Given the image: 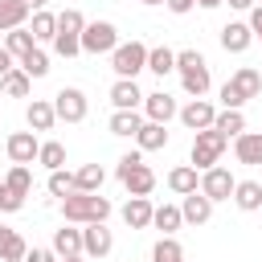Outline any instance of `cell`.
<instances>
[{
	"label": "cell",
	"mask_w": 262,
	"mask_h": 262,
	"mask_svg": "<svg viewBox=\"0 0 262 262\" xmlns=\"http://www.w3.org/2000/svg\"><path fill=\"white\" fill-rule=\"evenodd\" d=\"M29 29H33V37H37V45H45V41L53 45V37H57V16H53V12H45V8H37Z\"/></svg>",
	"instance_id": "4dcf8cb0"
},
{
	"label": "cell",
	"mask_w": 262,
	"mask_h": 262,
	"mask_svg": "<svg viewBox=\"0 0 262 262\" xmlns=\"http://www.w3.org/2000/svg\"><path fill=\"white\" fill-rule=\"evenodd\" d=\"M29 4L25 0H0V33H8V29H20L25 20H29Z\"/></svg>",
	"instance_id": "83f0119b"
},
{
	"label": "cell",
	"mask_w": 262,
	"mask_h": 262,
	"mask_svg": "<svg viewBox=\"0 0 262 262\" xmlns=\"http://www.w3.org/2000/svg\"><path fill=\"white\" fill-rule=\"evenodd\" d=\"M143 123H147V115H143V111H115L106 127H111V135H123V139H135Z\"/></svg>",
	"instance_id": "d6986e66"
},
{
	"label": "cell",
	"mask_w": 262,
	"mask_h": 262,
	"mask_svg": "<svg viewBox=\"0 0 262 262\" xmlns=\"http://www.w3.org/2000/svg\"><path fill=\"white\" fill-rule=\"evenodd\" d=\"M201 8H217V4H225V0H196Z\"/></svg>",
	"instance_id": "681fc988"
},
{
	"label": "cell",
	"mask_w": 262,
	"mask_h": 262,
	"mask_svg": "<svg viewBox=\"0 0 262 262\" xmlns=\"http://www.w3.org/2000/svg\"><path fill=\"white\" fill-rule=\"evenodd\" d=\"M151 225H156L160 233H176V229L184 225V213H180V205H156V217H151Z\"/></svg>",
	"instance_id": "836d02e7"
},
{
	"label": "cell",
	"mask_w": 262,
	"mask_h": 262,
	"mask_svg": "<svg viewBox=\"0 0 262 262\" xmlns=\"http://www.w3.org/2000/svg\"><path fill=\"white\" fill-rule=\"evenodd\" d=\"M258 4H262V0H258Z\"/></svg>",
	"instance_id": "f5cc1de1"
},
{
	"label": "cell",
	"mask_w": 262,
	"mask_h": 262,
	"mask_svg": "<svg viewBox=\"0 0 262 262\" xmlns=\"http://www.w3.org/2000/svg\"><path fill=\"white\" fill-rule=\"evenodd\" d=\"M111 70L119 78H139L147 70V45L143 41H119L111 53Z\"/></svg>",
	"instance_id": "8992f818"
},
{
	"label": "cell",
	"mask_w": 262,
	"mask_h": 262,
	"mask_svg": "<svg viewBox=\"0 0 262 262\" xmlns=\"http://www.w3.org/2000/svg\"><path fill=\"white\" fill-rule=\"evenodd\" d=\"M25 4H29V8H33V12H37V8H45V4H49V0H25Z\"/></svg>",
	"instance_id": "7dc6e473"
},
{
	"label": "cell",
	"mask_w": 262,
	"mask_h": 262,
	"mask_svg": "<svg viewBox=\"0 0 262 262\" xmlns=\"http://www.w3.org/2000/svg\"><path fill=\"white\" fill-rule=\"evenodd\" d=\"M20 205H25V196H20V192H12V188L4 184V188H0V213H16Z\"/></svg>",
	"instance_id": "ab89813d"
},
{
	"label": "cell",
	"mask_w": 262,
	"mask_h": 262,
	"mask_svg": "<svg viewBox=\"0 0 262 262\" xmlns=\"http://www.w3.org/2000/svg\"><path fill=\"white\" fill-rule=\"evenodd\" d=\"M164 4H168L176 16H184V12H192V8H196V0H164Z\"/></svg>",
	"instance_id": "ee69618b"
},
{
	"label": "cell",
	"mask_w": 262,
	"mask_h": 262,
	"mask_svg": "<svg viewBox=\"0 0 262 262\" xmlns=\"http://www.w3.org/2000/svg\"><path fill=\"white\" fill-rule=\"evenodd\" d=\"M0 188H4V180H0Z\"/></svg>",
	"instance_id": "816d5d0a"
},
{
	"label": "cell",
	"mask_w": 262,
	"mask_h": 262,
	"mask_svg": "<svg viewBox=\"0 0 262 262\" xmlns=\"http://www.w3.org/2000/svg\"><path fill=\"white\" fill-rule=\"evenodd\" d=\"M53 111H57V119H66V123H82L86 111H90V98H86L78 86H61V90L53 94Z\"/></svg>",
	"instance_id": "9c48e42d"
},
{
	"label": "cell",
	"mask_w": 262,
	"mask_h": 262,
	"mask_svg": "<svg viewBox=\"0 0 262 262\" xmlns=\"http://www.w3.org/2000/svg\"><path fill=\"white\" fill-rule=\"evenodd\" d=\"M115 176H119V184H123L131 196H151V188H156V172L143 164V151H139V147L119 160Z\"/></svg>",
	"instance_id": "3957f363"
},
{
	"label": "cell",
	"mask_w": 262,
	"mask_h": 262,
	"mask_svg": "<svg viewBox=\"0 0 262 262\" xmlns=\"http://www.w3.org/2000/svg\"><path fill=\"white\" fill-rule=\"evenodd\" d=\"M37 164H41V168H49V172L66 168V147H61L57 139H45V143H41V151H37Z\"/></svg>",
	"instance_id": "8d00e7d4"
},
{
	"label": "cell",
	"mask_w": 262,
	"mask_h": 262,
	"mask_svg": "<svg viewBox=\"0 0 262 262\" xmlns=\"http://www.w3.org/2000/svg\"><path fill=\"white\" fill-rule=\"evenodd\" d=\"M78 188V180H74V172H66V168H57V172H49V192L53 196H70Z\"/></svg>",
	"instance_id": "f35d334b"
},
{
	"label": "cell",
	"mask_w": 262,
	"mask_h": 262,
	"mask_svg": "<svg viewBox=\"0 0 262 262\" xmlns=\"http://www.w3.org/2000/svg\"><path fill=\"white\" fill-rule=\"evenodd\" d=\"M139 4H164V0H139Z\"/></svg>",
	"instance_id": "f907efd6"
},
{
	"label": "cell",
	"mask_w": 262,
	"mask_h": 262,
	"mask_svg": "<svg viewBox=\"0 0 262 262\" xmlns=\"http://www.w3.org/2000/svg\"><path fill=\"white\" fill-rule=\"evenodd\" d=\"M213 127H217L225 139H237V135L246 131V115H242V111H229V106H221V111H217V119H213Z\"/></svg>",
	"instance_id": "f546056e"
},
{
	"label": "cell",
	"mask_w": 262,
	"mask_h": 262,
	"mask_svg": "<svg viewBox=\"0 0 262 262\" xmlns=\"http://www.w3.org/2000/svg\"><path fill=\"white\" fill-rule=\"evenodd\" d=\"M250 29H254V41H262V4L250 8Z\"/></svg>",
	"instance_id": "7bdbcfd3"
},
{
	"label": "cell",
	"mask_w": 262,
	"mask_h": 262,
	"mask_svg": "<svg viewBox=\"0 0 262 262\" xmlns=\"http://www.w3.org/2000/svg\"><path fill=\"white\" fill-rule=\"evenodd\" d=\"M233 156H237V164H262V131H242L237 139H233Z\"/></svg>",
	"instance_id": "ac0fdd59"
},
{
	"label": "cell",
	"mask_w": 262,
	"mask_h": 262,
	"mask_svg": "<svg viewBox=\"0 0 262 262\" xmlns=\"http://www.w3.org/2000/svg\"><path fill=\"white\" fill-rule=\"evenodd\" d=\"M25 254H29V242H25L16 229L0 225V258H4V262H25Z\"/></svg>",
	"instance_id": "d4e9b609"
},
{
	"label": "cell",
	"mask_w": 262,
	"mask_h": 262,
	"mask_svg": "<svg viewBox=\"0 0 262 262\" xmlns=\"http://www.w3.org/2000/svg\"><path fill=\"white\" fill-rule=\"evenodd\" d=\"M0 90L8 94V98H29V90H33V78L16 66V70H8L4 78H0Z\"/></svg>",
	"instance_id": "f1b7e54d"
},
{
	"label": "cell",
	"mask_w": 262,
	"mask_h": 262,
	"mask_svg": "<svg viewBox=\"0 0 262 262\" xmlns=\"http://www.w3.org/2000/svg\"><path fill=\"white\" fill-rule=\"evenodd\" d=\"M25 262H57V254H53V246H33L25 254Z\"/></svg>",
	"instance_id": "b9f144b4"
},
{
	"label": "cell",
	"mask_w": 262,
	"mask_h": 262,
	"mask_svg": "<svg viewBox=\"0 0 262 262\" xmlns=\"http://www.w3.org/2000/svg\"><path fill=\"white\" fill-rule=\"evenodd\" d=\"M225 135L217 131V127H205V131H192V151H188V164L196 168V172H205V168H213L217 160H221V151H225Z\"/></svg>",
	"instance_id": "5b68a950"
},
{
	"label": "cell",
	"mask_w": 262,
	"mask_h": 262,
	"mask_svg": "<svg viewBox=\"0 0 262 262\" xmlns=\"http://www.w3.org/2000/svg\"><path fill=\"white\" fill-rule=\"evenodd\" d=\"M151 262H184V246L176 242V233H164L151 246Z\"/></svg>",
	"instance_id": "e575fe53"
},
{
	"label": "cell",
	"mask_w": 262,
	"mask_h": 262,
	"mask_svg": "<svg viewBox=\"0 0 262 262\" xmlns=\"http://www.w3.org/2000/svg\"><path fill=\"white\" fill-rule=\"evenodd\" d=\"M111 250H115V233L106 229V221L82 225V254H86V258H106Z\"/></svg>",
	"instance_id": "30bf717a"
},
{
	"label": "cell",
	"mask_w": 262,
	"mask_h": 262,
	"mask_svg": "<svg viewBox=\"0 0 262 262\" xmlns=\"http://www.w3.org/2000/svg\"><path fill=\"white\" fill-rule=\"evenodd\" d=\"M229 86L250 102V98H258L262 94V74L254 70V66H242V70H233V78H229Z\"/></svg>",
	"instance_id": "7402d4cb"
},
{
	"label": "cell",
	"mask_w": 262,
	"mask_h": 262,
	"mask_svg": "<svg viewBox=\"0 0 262 262\" xmlns=\"http://www.w3.org/2000/svg\"><path fill=\"white\" fill-rule=\"evenodd\" d=\"M254 4H258V0H229V8H242V12H246V8H254Z\"/></svg>",
	"instance_id": "bcb514c9"
},
{
	"label": "cell",
	"mask_w": 262,
	"mask_h": 262,
	"mask_svg": "<svg viewBox=\"0 0 262 262\" xmlns=\"http://www.w3.org/2000/svg\"><path fill=\"white\" fill-rule=\"evenodd\" d=\"M25 123H29V131H53V123H57L53 102H49V98H33V102L25 106Z\"/></svg>",
	"instance_id": "2e32d148"
},
{
	"label": "cell",
	"mask_w": 262,
	"mask_h": 262,
	"mask_svg": "<svg viewBox=\"0 0 262 262\" xmlns=\"http://www.w3.org/2000/svg\"><path fill=\"white\" fill-rule=\"evenodd\" d=\"M176 74H180V86H184L188 98H205L209 86H213L209 61H205V53H196V49H180V53H176Z\"/></svg>",
	"instance_id": "7a4b0ae2"
},
{
	"label": "cell",
	"mask_w": 262,
	"mask_h": 262,
	"mask_svg": "<svg viewBox=\"0 0 262 262\" xmlns=\"http://www.w3.org/2000/svg\"><path fill=\"white\" fill-rule=\"evenodd\" d=\"M233 188H237V180H233V172L229 168H221V164H213V168H205L201 172V192L217 205V201H233Z\"/></svg>",
	"instance_id": "ba28073f"
},
{
	"label": "cell",
	"mask_w": 262,
	"mask_h": 262,
	"mask_svg": "<svg viewBox=\"0 0 262 262\" xmlns=\"http://www.w3.org/2000/svg\"><path fill=\"white\" fill-rule=\"evenodd\" d=\"M0 262H4V258H0Z\"/></svg>",
	"instance_id": "db71d44e"
},
{
	"label": "cell",
	"mask_w": 262,
	"mask_h": 262,
	"mask_svg": "<svg viewBox=\"0 0 262 262\" xmlns=\"http://www.w3.org/2000/svg\"><path fill=\"white\" fill-rule=\"evenodd\" d=\"M82 29H86V16H82L78 8L57 12V37H53V53H57V57H78V53H82Z\"/></svg>",
	"instance_id": "277c9868"
},
{
	"label": "cell",
	"mask_w": 262,
	"mask_h": 262,
	"mask_svg": "<svg viewBox=\"0 0 262 262\" xmlns=\"http://www.w3.org/2000/svg\"><path fill=\"white\" fill-rule=\"evenodd\" d=\"M147 70H151L156 78L172 74V70H176V49H168V45H156V49H147Z\"/></svg>",
	"instance_id": "1f68e13d"
},
{
	"label": "cell",
	"mask_w": 262,
	"mask_h": 262,
	"mask_svg": "<svg viewBox=\"0 0 262 262\" xmlns=\"http://www.w3.org/2000/svg\"><path fill=\"white\" fill-rule=\"evenodd\" d=\"M74 180H78V188H82V192H102L106 172H102V164H82V168L74 172Z\"/></svg>",
	"instance_id": "d6a6232c"
},
{
	"label": "cell",
	"mask_w": 262,
	"mask_h": 262,
	"mask_svg": "<svg viewBox=\"0 0 262 262\" xmlns=\"http://www.w3.org/2000/svg\"><path fill=\"white\" fill-rule=\"evenodd\" d=\"M4 184H8L12 192L29 196V192H33V172H29V164H12V168H8V176H4Z\"/></svg>",
	"instance_id": "74e56055"
},
{
	"label": "cell",
	"mask_w": 262,
	"mask_h": 262,
	"mask_svg": "<svg viewBox=\"0 0 262 262\" xmlns=\"http://www.w3.org/2000/svg\"><path fill=\"white\" fill-rule=\"evenodd\" d=\"M57 262H86V254H70V258H57Z\"/></svg>",
	"instance_id": "c3c4849f"
},
{
	"label": "cell",
	"mask_w": 262,
	"mask_h": 262,
	"mask_svg": "<svg viewBox=\"0 0 262 262\" xmlns=\"http://www.w3.org/2000/svg\"><path fill=\"white\" fill-rule=\"evenodd\" d=\"M8 70H16V57H12V53H8L4 45H0V78H4Z\"/></svg>",
	"instance_id": "f6af8a7d"
},
{
	"label": "cell",
	"mask_w": 262,
	"mask_h": 262,
	"mask_svg": "<svg viewBox=\"0 0 262 262\" xmlns=\"http://www.w3.org/2000/svg\"><path fill=\"white\" fill-rule=\"evenodd\" d=\"M4 151H8L12 164H33L37 151H41V139H37L33 131H12V135L4 139Z\"/></svg>",
	"instance_id": "7c38bea8"
},
{
	"label": "cell",
	"mask_w": 262,
	"mask_h": 262,
	"mask_svg": "<svg viewBox=\"0 0 262 262\" xmlns=\"http://www.w3.org/2000/svg\"><path fill=\"white\" fill-rule=\"evenodd\" d=\"M217 98H221V106H229V111H242V106H246V98H242V94H237L229 82L221 86V94H217Z\"/></svg>",
	"instance_id": "60d3db41"
},
{
	"label": "cell",
	"mask_w": 262,
	"mask_h": 262,
	"mask_svg": "<svg viewBox=\"0 0 262 262\" xmlns=\"http://www.w3.org/2000/svg\"><path fill=\"white\" fill-rule=\"evenodd\" d=\"M16 66H20V70H25L29 78H45V74H49V53H45V49L37 45V49H29V53H25V57H20Z\"/></svg>",
	"instance_id": "d590c367"
},
{
	"label": "cell",
	"mask_w": 262,
	"mask_h": 262,
	"mask_svg": "<svg viewBox=\"0 0 262 262\" xmlns=\"http://www.w3.org/2000/svg\"><path fill=\"white\" fill-rule=\"evenodd\" d=\"M188 131H205V127H213V119H217V106L209 102V98H188L184 106H180V115H176Z\"/></svg>",
	"instance_id": "8fae6325"
},
{
	"label": "cell",
	"mask_w": 262,
	"mask_h": 262,
	"mask_svg": "<svg viewBox=\"0 0 262 262\" xmlns=\"http://www.w3.org/2000/svg\"><path fill=\"white\" fill-rule=\"evenodd\" d=\"M61 217L70 225H90V221H106L111 217V201L102 192H82L74 188L70 196H61Z\"/></svg>",
	"instance_id": "6da1fadb"
},
{
	"label": "cell",
	"mask_w": 262,
	"mask_h": 262,
	"mask_svg": "<svg viewBox=\"0 0 262 262\" xmlns=\"http://www.w3.org/2000/svg\"><path fill=\"white\" fill-rule=\"evenodd\" d=\"M180 213H184V221H188V225H205V221L213 217V201L196 188V192H188V196L180 201Z\"/></svg>",
	"instance_id": "e0dca14e"
},
{
	"label": "cell",
	"mask_w": 262,
	"mask_h": 262,
	"mask_svg": "<svg viewBox=\"0 0 262 262\" xmlns=\"http://www.w3.org/2000/svg\"><path fill=\"white\" fill-rule=\"evenodd\" d=\"M151 217H156V205H151L147 196H131V201L123 205V221H127L131 229H147Z\"/></svg>",
	"instance_id": "44dd1931"
},
{
	"label": "cell",
	"mask_w": 262,
	"mask_h": 262,
	"mask_svg": "<svg viewBox=\"0 0 262 262\" xmlns=\"http://www.w3.org/2000/svg\"><path fill=\"white\" fill-rule=\"evenodd\" d=\"M143 90L135 86V78H115V86H111V102H115V111H143Z\"/></svg>",
	"instance_id": "4fadbf2b"
},
{
	"label": "cell",
	"mask_w": 262,
	"mask_h": 262,
	"mask_svg": "<svg viewBox=\"0 0 262 262\" xmlns=\"http://www.w3.org/2000/svg\"><path fill=\"white\" fill-rule=\"evenodd\" d=\"M250 45H254L250 20H229V25L221 29V49H225V53H246Z\"/></svg>",
	"instance_id": "5bb4252c"
},
{
	"label": "cell",
	"mask_w": 262,
	"mask_h": 262,
	"mask_svg": "<svg viewBox=\"0 0 262 262\" xmlns=\"http://www.w3.org/2000/svg\"><path fill=\"white\" fill-rule=\"evenodd\" d=\"M119 45V29L111 20H86L82 29V53H115Z\"/></svg>",
	"instance_id": "52a82bcc"
},
{
	"label": "cell",
	"mask_w": 262,
	"mask_h": 262,
	"mask_svg": "<svg viewBox=\"0 0 262 262\" xmlns=\"http://www.w3.org/2000/svg\"><path fill=\"white\" fill-rule=\"evenodd\" d=\"M233 205H237L242 213L262 209V184H258V180H237V188H233Z\"/></svg>",
	"instance_id": "4316f807"
},
{
	"label": "cell",
	"mask_w": 262,
	"mask_h": 262,
	"mask_svg": "<svg viewBox=\"0 0 262 262\" xmlns=\"http://www.w3.org/2000/svg\"><path fill=\"white\" fill-rule=\"evenodd\" d=\"M135 143H139V151H160V147H168V123H143L139 127V135H135Z\"/></svg>",
	"instance_id": "cb8c5ba5"
},
{
	"label": "cell",
	"mask_w": 262,
	"mask_h": 262,
	"mask_svg": "<svg viewBox=\"0 0 262 262\" xmlns=\"http://www.w3.org/2000/svg\"><path fill=\"white\" fill-rule=\"evenodd\" d=\"M143 115H147L151 123H168V119L180 115V106H176V98H172L168 90H151V94L143 98Z\"/></svg>",
	"instance_id": "9a60e30c"
},
{
	"label": "cell",
	"mask_w": 262,
	"mask_h": 262,
	"mask_svg": "<svg viewBox=\"0 0 262 262\" xmlns=\"http://www.w3.org/2000/svg\"><path fill=\"white\" fill-rule=\"evenodd\" d=\"M4 49H8V53L20 61L29 49H37V37H33V29H29V25H20V29H8V33H4Z\"/></svg>",
	"instance_id": "484cf974"
},
{
	"label": "cell",
	"mask_w": 262,
	"mask_h": 262,
	"mask_svg": "<svg viewBox=\"0 0 262 262\" xmlns=\"http://www.w3.org/2000/svg\"><path fill=\"white\" fill-rule=\"evenodd\" d=\"M168 188H172L176 196H188V192L201 188V172H196L192 164H176V168L168 172Z\"/></svg>",
	"instance_id": "ffe728a7"
},
{
	"label": "cell",
	"mask_w": 262,
	"mask_h": 262,
	"mask_svg": "<svg viewBox=\"0 0 262 262\" xmlns=\"http://www.w3.org/2000/svg\"><path fill=\"white\" fill-rule=\"evenodd\" d=\"M53 254L57 258H70V254H82V229L78 225H61V229H53Z\"/></svg>",
	"instance_id": "603a6c76"
}]
</instances>
